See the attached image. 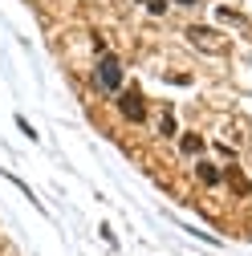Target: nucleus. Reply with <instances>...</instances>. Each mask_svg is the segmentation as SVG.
<instances>
[{
	"label": "nucleus",
	"instance_id": "f257e3e1",
	"mask_svg": "<svg viewBox=\"0 0 252 256\" xmlns=\"http://www.w3.org/2000/svg\"><path fill=\"white\" fill-rule=\"evenodd\" d=\"M98 86L110 90V94L122 90V61L114 53H98Z\"/></svg>",
	"mask_w": 252,
	"mask_h": 256
},
{
	"label": "nucleus",
	"instance_id": "0eeeda50",
	"mask_svg": "<svg viewBox=\"0 0 252 256\" xmlns=\"http://www.w3.org/2000/svg\"><path fill=\"white\" fill-rule=\"evenodd\" d=\"M175 4H183V8H192V4H200V0H175Z\"/></svg>",
	"mask_w": 252,
	"mask_h": 256
},
{
	"label": "nucleus",
	"instance_id": "f03ea898",
	"mask_svg": "<svg viewBox=\"0 0 252 256\" xmlns=\"http://www.w3.org/2000/svg\"><path fill=\"white\" fill-rule=\"evenodd\" d=\"M118 110L130 118V122H142V118H146V106H142V94H138V90L118 94Z\"/></svg>",
	"mask_w": 252,
	"mask_h": 256
},
{
	"label": "nucleus",
	"instance_id": "20e7f679",
	"mask_svg": "<svg viewBox=\"0 0 252 256\" xmlns=\"http://www.w3.org/2000/svg\"><path fill=\"white\" fill-rule=\"evenodd\" d=\"M196 175H200V183H208V187H220V183H224V171L212 167V163H200V167H196Z\"/></svg>",
	"mask_w": 252,
	"mask_h": 256
},
{
	"label": "nucleus",
	"instance_id": "7ed1b4c3",
	"mask_svg": "<svg viewBox=\"0 0 252 256\" xmlns=\"http://www.w3.org/2000/svg\"><path fill=\"white\" fill-rule=\"evenodd\" d=\"M187 37H192V45H200L204 53H220V49H224L220 33H212V28H204V24H192V28H187Z\"/></svg>",
	"mask_w": 252,
	"mask_h": 256
},
{
	"label": "nucleus",
	"instance_id": "39448f33",
	"mask_svg": "<svg viewBox=\"0 0 252 256\" xmlns=\"http://www.w3.org/2000/svg\"><path fill=\"white\" fill-rule=\"evenodd\" d=\"M183 150H187V154H200V150H204V138H200V134H187V138H183Z\"/></svg>",
	"mask_w": 252,
	"mask_h": 256
},
{
	"label": "nucleus",
	"instance_id": "423d86ee",
	"mask_svg": "<svg viewBox=\"0 0 252 256\" xmlns=\"http://www.w3.org/2000/svg\"><path fill=\"white\" fill-rule=\"evenodd\" d=\"M146 8L150 12H167V0H146Z\"/></svg>",
	"mask_w": 252,
	"mask_h": 256
}]
</instances>
